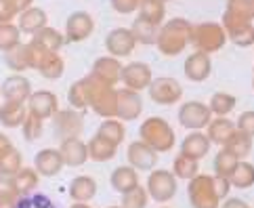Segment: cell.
Instances as JSON below:
<instances>
[{"label": "cell", "instance_id": "d6a6232c", "mask_svg": "<svg viewBox=\"0 0 254 208\" xmlns=\"http://www.w3.org/2000/svg\"><path fill=\"white\" fill-rule=\"evenodd\" d=\"M36 44H40L42 49H47L49 53H57L61 47H63V42H65V36H63L61 32H57L55 28H42L38 34H34V38H32Z\"/></svg>", "mask_w": 254, "mask_h": 208}, {"label": "cell", "instance_id": "9f6ffc18", "mask_svg": "<svg viewBox=\"0 0 254 208\" xmlns=\"http://www.w3.org/2000/svg\"><path fill=\"white\" fill-rule=\"evenodd\" d=\"M11 149H13L11 139H8L6 135L0 133V156H4V153H6V151H11Z\"/></svg>", "mask_w": 254, "mask_h": 208}, {"label": "cell", "instance_id": "484cf974", "mask_svg": "<svg viewBox=\"0 0 254 208\" xmlns=\"http://www.w3.org/2000/svg\"><path fill=\"white\" fill-rule=\"evenodd\" d=\"M47 23H49V17H47V13L42 11L40 6H30L28 11H23L21 15H19V30L23 32V34H38L42 28H47Z\"/></svg>", "mask_w": 254, "mask_h": 208}, {"label": "cell", "instance_id": "681fc988", "mask_svg": "<svg viewBox=\"0 0 254 208\" xmlns=\"http://www.w3.org/2000/svg\"><path fill=\"white\" fill-rule=\"evenodd\" d=\"M15 15H19V8L13 0H0V23H11Z\"/></svg>", "mask_w": 254, "mask_h": 208}, {"label": "cell", "instance_id": "680465c9", "mask_svg": "<svg viewBox=\"0 0 254 208\" xmlns=\"http://www.w3.org/2000/svg\"><path fill=\"white\" fill-rule=\"evenodd\" d=\"M110 208H122V206H110Z\"/></svg>", "mask_w": 254, "mask_h": 208}, {"label": "cell", "instance_id": "30bf717a", "mask_svg": "<svg viewBox=\"0 0 254 208\" xmlns=\"http://www.w3.org/2000/svg\"><path fill=\"white\" fill-rule=\"evenodd\" d=\"M122 82L124 88H130V90H145L149 88V84L153 82V74H151V68L143 61H130L126 63L124 69H122Z\"/></svg>", "mask_w": 254, "mask_h": 208}, {"label": "cell", "instance_id": "7c38bea8", "mask_svg": "<svg viewBox=\"0 0 254 208\" xmlns=\"http://www.w3.org/2000/svg\"><path fill=\"white\" fill-rule=\"evenodd\" d=\"M221 25L227 32V38L235 47H240V49L254 47V23L252 21H240V19H231V17L223 15Z\"/></svg>", "mask_w": 254, "mask_h": 208}, {"label": "cell", "instance_id": "d590c367", "mask_svg": "<svg viewBox=\"0 0 254 208\" xmlns=\"http://www.w3.org/2000/svg\"><path fill=\"white\" fill-rule=\"evenodd\" d=\"M223 15L240 21H254V2L252 0H227Z\"/></svg>", "mask_w": 254, "mask_h": 208}, {"label": "cell", "instance_id": "6125c7cd", "mask_svg": "<svg viewBox=\"0 0 254 208\" xmlns=\"http://www.w3.org/2000/svg\"><path fill=\"white\" fill-rule=\"evenodd\" d=\"M252 2H254V0H252Z\"/></svg>", "mask_w": 254, "mask_h": 208}, {"label": "cell", "instance_id": "4dcf8cb0", "mask_svg": "<svg viewBox=\"0 0 254 208\" xmlns=\"http://www.w3.org/2000/svg\"><path fill=\"white\" fill-rule=\"evenodd\" d=\"M139 17L160 28V23L164 21V17H166V6H164L162 0H141V4H139Z\"/></svg>", "mask_w": 254, "mask_h": 208}, {"label": "cell", "instance_id": "7a4b0ae2", "mask_svg": "<svg viewBox=\"0 0 254 208\" xmlns=\"http://www.w3.org/2000/svg\"><path fill=\"white\" fill-rule=\"evenodd\" d=\"M88 88V105L93 112L101 118H118V90L103 80H99L95 74H88L84 78Z\"/></svg>", "mask_w": 254, "mask_h": 208}, {"label": "cell", "instance_id": "5b68a950", "mask_svg": "<svg viewBox=\"0 0 254 208\" xmlns=\"http://www.w3.org/2000/svg\"><path fill=\"white\" fill-rule=\"evenodd\" d=\"M187 196L191 208H221V198L214 189V175H197L191 179Z\"/></svg>", "mask_w": 254, "mask_h": 208}, {"label": "cell", "instance_id": "8992f818", "mask_svg": "<svg viewBox=\"0 0 254 208\" xmlns=\"http://www.w3.org/2000/svg\"><path fill=\"white\" fill-rule=\"evenodd\" d=\"M147 194L153 202L166 204L177 196V177L166 168H153L151 175L147 177Z\"/></svg>", "mask_w": 254, "mask_h": 208}, {"label": "cell", "instance_id": "e575fe53", "mask_svg": "<svg viewBox=\"0 0 254 208\" xmlns=\"http://www.w3.org/2000/svg\"><path fill=\"white\" fill-rule=\"evenodd\" d=\"M4 61H6V66L11 68L13 71H23V69H28V68H32V55H30V44H19L17 49H13V51H8L6 53V57H4Z\"/></svg>", "mask_w": 254, "mask_h": 208}, {"label": "cell", "instance_id": "8d00e7d4", "mask_svg": "<svg viewBox=\"0 0 254 208\" xmlns=\"http://www.w3.org/2000/svg\"><path fill=\"white\" fill-rule=\"evenodd\" d=\"M172 173H175L177 179H185V181H191L199 175V162L193 158H187L183 153H179L172 162Z\"/></svg>", "mask_w": 254, "mask_h": 208}, {"label": "cell", "instance_id": "83f0119b", "mask_svg": "<svg viewBox=\"0 0 254 208\" xmlns=\"http://www.w3.org/2000/svg\"><path fill=\"white\" fill-rule=\"evenodd\" d=\"M116 153H118V147L114 145V143L101 139L99 135H95V137L88 141V156H90V160L110 162V160L116 158Z\"/></svg>", "mask_w": 254, "mask_h": 208}, {"label": "cell", "instance_id": "7402d4cb", "mask_svg": "<svg viewBox=\"0 0 254 208\" xmlns=\"http://www.w3.org/2000/svg\"><path fill=\"white\" fill-rule=\"evenodd\" d=\"M210 145H212V141L208 139V135H204L202 131H193L191 135H187V137L181 141V153L199 162L204 156H208Z\"/></svg>", "mask_w": 254, "mask_h": 208}, {"label": "cell", "instance_id": "f546056e", "mask_svg": "<svg viewBox=\"0 0 254 208\" xmlns=\"http://www.w3.org/2000/svg\"><path fill=\"white\" fill-rule=\"evenodd\" d=\"M15 181V189H17V196H28V194H34L36 187L40 183V175L36 168H21L19 173L13 177Z\"/></svg>", "mask_w": 254, "mask_h": 208}, {"label": "cell", "instance_id": "f1b7e54d", "mask_svg": "<svg viewBox=\"0 0 254 208\" xmlns=\"http://www.w3.org/2000/svg\"><path fill=\"white\" fill-rule=\"evenodd\" d=\"M97 135L101 139L114 143V145L118 147L126 137V129H124V124H122L120 118H107V120H103L101 124H99Z\"/></svg>", "mask_w": 254, "mask_h": 208}, {"label": "cell", "instance_id": "6da1fadb", "mask_svg": "<svg viewBox=\"0 0 254 208\" xmlns=\"http://www.w3.org/2000/svg\"><path fill=\"white\" fill-rule=\"evenodd\" d=\"M191 30L193 25L187 19H183V17H175V19L164 23L160 28L158 42H156L160 53H164L168 57L183 53L187 49V44H191Z\"/></svg>", "mask_w": 254, "mask_h": 208}, {"label": "cell", "instance_id": "3957f363", "mask_svg": "<svg viewBox=\"0 0 254 208\" xmlns=\"http://www.w3.org/2000/svg\"><path fill=\"white\" fill-rule=\"evenodd\" d=\"M139 139L145 141L149 147H153L158 153H166L175 147V131H172V126L164 120V118H158V116H151L147 118L141 129H139Z\"/></svg>", "mask_w": 254, "mask_h": 208}, {"label": "cell", "instance_id": "ffe728a7", "mask_svg": "<svg viewBox=\"0 0 254 208\" xmlns=\"http://www.w3.org/2000/svg\"><path fill=\"white\" fill-rule=\"evenodd\" d=\"M63 166H65V162H63L61 151L53 149V147L40 149L34 158V168L38 170V175H42V177H55L61 173Z\"/></svg>", "mask_w": 254, "mask_h": 208}, {"label": "cell", "instance_id": "cb8c5ba5", "mask_svg": "<svg viewBox=\"0 0 254 208\" xmlns=\"http://www.w3.org/2000/svg\"><path fill=\"white\" fill-rule=\"evenodd\" d=\"M97 196V181L88 175H80L71 179L69 183V198L74 202H90Z\"/></svg>", "mask_w": 254, "mask_h": 208}, {"label": "cell", "instance_id": "f6af8a7d", "mask_svg": "<svg viewBox=\"0 0 254 208\" xmlns=\"http://www.w3.org/2000/svg\"><path fill=\"white\" fill-rule=\"evenodd\" d=\"M147 202H149V194L145 187H134L130 192L122 194V208H147Z\"/></svg>", "mask_w": 254, "mask_h": 208}, {"label": "cell", "instance_id": "c3c4849f", "mask_svg": "<svg viewBox=\"0 0 254 208\" xmlns=\"http://www.w3.org/2000/svg\"><path fill=\"white\" fill-rule=\"evenodd\" d=\"M235 126H238V131L246 133L248 137L254 139V110H248V112H242L238 122H235Z\"/></svg>", "mask_w": 254, "mask_h": 208}, {"label": "cell", "instance_id": "1f68e13d", "mask_svg": "<svg viewBox=\"0 0 254 208\" xmlns=\"http://www.w3.org/2000/svg\"><path fill=\"white\" fill-rule=\"evenodd\" d=\"M229 183L235 189H250L254 185V164L246 160H240V164L229 177Z\"/></svg>", "mask_w": 254, "mask_h": 208}, {"label": "cell", "instance_id": "816d5d0a", "mask_svg": "<svg viewBox=\"0 0 254 208\" xmlns=\"http://www.w3.org/2000/svg\"><path fill=\"white\" fill-rule=\"evenodd\" d=\"M214 189H216V194H219L221 200H227V196H229V192H231V183H229V179H227V177H219V175H214Z\"/></svg>", "mask_w": 254, "mask_h": 208}, {"label": "cell", "instance_id": "6f0895ef", "mask_svg": "<svg viewBox=\"0 0 254 208\" xmlns=\"http://www.w3.org/2000/svg\"><path fill=\"white\" fill-rule=\"evenodd\" d=\"M69 208H90L86 202H74V204H71Z\"/></svg>", "mask_w": 254, "mask_h": 208}, {"label": "cell", "instance_id": "f5cc1de1", "mask_svg": "<svg viewBox=\"0 0 254 208\" xmlns=\"http://www.w3.org/2000/svg\"><path fill=\"white\" fill-rule=\"evenodd\" d=\"M0 196H17V189H15V181H13V177L0 175Z\"/></svg>", "mask_w": 254, "mask_h": 208}, {"label": "cell", "instance_id": "277c9868", "mask_svg": "<svg viewBox=\"0 0 254 208\" xmlns=\"http://www.w3.org/2000/svg\"><path fill=\"white\" fill-rule=\"evenodd\" d=\"M227 32L221 23H214V21H206V23H197L193 25L191 30V44L195 47V51H202V53H216L221 51L225 44H227Z\"/></svg>", "mask_w": 254, "mask_h": 208}, {"label": "cell", "instance_id": "44dd1931", "mask_svg": "<svg viewBox=\"0 0 254 208\" xmlns=\"http://www.w3.org/2000/svg\"><path fill=\"white\" fill-rule=\"evenodd\" d=\"M122 69H124V66L116 57H99L93 63V71H90V74H95L99 80H103L105 84L114 86L122 80Z\"/></svg>", "mask_w": 254, "mask_h": 208}, {"label": "cell", "instance_id": "ba28073f", "mask_svg": "<svg viewBox=\"0 0 254 208\" xmlns=\"http://www.w3.org/2000/svg\"><path fill=\"white\" fill-rule=\"evenodd\" d=\"M53 129H55V135L63 141V139H74L80 137V133L84 129V116L82 112L74 110H59L55 116H53Z\"/></svg>", "mask_w": 254, "mask_h": 208}, {"label": "cell", "instance_id": "2e32d148", "mask_svg": "<svg viewBox=\"0 0 254 208\" xmlns=\"http://www.w3.org/2000/svg\"><path fill=\"white\" fill-rule=\"evenodd\" d=\"M143 112V99L137 90L120 88L118 90V118L122 122L137 120Z\"/></svg>", "mask_w": 254, "mask_h": 208}, {"label": "cell", "instance_id": "4fadbf2b", "mask_svg": "<svg viewBox=\"0 0 254 208\" xmlns=\"http://www.w3.org/2000/svg\"><path fill=\"white\" fill-rule=\"evenodd\" d=\"M126 160L134 170H153L158 164V151L145 141H132L126 149Z\"/></svg>", "mask_w": 254, "mask_h": 208}, {"label": "cell", "instance_id": "ab89813d", "mask_svg": "<svg viewBox=\"0 0 254 208\" xmlns=\"http://www.w3.org/2000/svg\"><path fill=\"white\" fill-rule=\"evenodd\" d=\"M21 30L17 23H0V53H8L19 47Z\"/></svg>", "mask_w": 254, "mask_h": 208}, {"label": "cell", "instance_id": "94428289", "mask_svg": "<svg viewBox=\"0 0 254 208\" xmlns=\"http://www.w3.org/2000/svg\"><path fill=\"white\" fill-rule=\"evenodd\" d=\"M162 2H168V0H162Z\"/></svg>", "mask_w": 254, "mask_h": 208}, {"label": "cell", "instance_id": "4316f807", "mask_svg": "<svg viewBox=\"0 0 254 208\" xmlns=\"http://www.w3.org/2000/svg\"><path fill=\"white\" fill-rule=\"evenodd\" d=\"M28 107L23 103H13V101H4L0 105V122H2L6 129H17V126H23L25 118H28Z\"/></svg>", "mask_w": 254, "mask_h": 208}, {"label": "cell", "instance_id": "91938a15", "mask_svg": "<svg viewBox=\"0 0 254 208\" xmlns=\"http://www.w3.org/2000/svg\"><path fill=\"white\" fill-rule=\"evenodd\" d=\"M252 88H254V78H252Z\"/></svg>", "mask_w": 254, "mask_h": 208}, {"label": "cell", "instance_id": "d6986e66", "mask_svg": "<svg viewBox=\"0 0 254 208\" xmlns=\"http://www.w3.org/2000/svg\"><path fill=\"white\" fill-rule=\"evenodd\" d=\"M185 76L187 80H191V82H204L208 80L212 71V61H210V55L208 53H202V51H195L191 53L187 59H185Z\"/></svg>", "mask_w": 254, "mask_h": 208}, {"label": "cell", "instance_id": "9a60e30c", "mask_svg": "<svg viewBox=\"0 0 254 208\" xmlns=\"http://www.w3.org/2000/svg\"><path fill=\"white\" fill-rule=\"evenodd\" d=\"M28 112L40 120L53 118V116L59 112V99L55 93H51V90H36V93H32L30 101H28Z\"/></svg>", "mask_w": 254, "mask_h": 208}, {"label": "cell", "instance_id": "11a10c76", "mask_svg": "<svg viewBox=\"0 0 254 208\" xmlns=\"http://www.w3.org/2000/svg\"><path fill=\"white\" fill-rule=\"evenodd\" d=\"M221 208H248V204L244 200H240V198H227Z\"/></svg>", "mask_w": 254, "mask_h": 208}, {"label": "cell", "instance_id": "836d02e7", "mask_svg": "<svg viewBox=\"0 0 254 208\" xmlns=\"http://www.w3.org/2000/svg\"><path fill=\"white\" fill-rule=\"evenodd\" d=\"M130 32H132L134 38H137V42H141V44H156L160 28L158 25H153V23H149V21L141 19V17H137V19L132 21V25H130Z\"/></svg>", "mask_w": 254, "mask_h": 208}, {"label": "cell", "instance_id": "e0dca14e", "mask_svg": "<svg viewBox=\"0 0 254 208\" xmlns=\"http://www.w3.org/2000/svg\"><path fill=\"white\" fill-rule=\"evenodd\" d=\"M2 99L4 101H13V103H28L32 97V84L30 80L21 76V74H13L8 76L2 82Z\"/></svg>", "mask_w": 254, "mask_h": 208}, {"label": "cell", "instance_id": "603a6c76", "mask_svg": "<svg viewBox=\"0 0 254 208\" xmlns=\"http://www.w3.org/2000/svg\"><path fill=\"white\" fill-rule=\"evenodd\" d=\"M235 131H238V126H235L233 120H229V118H212L210 124H208V129H206V135H208V139H210L212 143H216L219 147H225L227 141L233 137Z\"/></svg>", "mask_w": 254, "mask_h": 208}, {"label": "cell", "instance_id": "9c48e42d", "mask_svg": "<svg viewBox=\"0 0 254 208\" xmlns=\"http://www.w3.org/2000/svg\"><path fill=\"white\" fill-rule=\"evenodd\" d=\"M149 97L153 103L158 105H172L179 103L183 97V86L175 78H153V82L149 84Z\"/></svg>", "mask_w": 254, "mask_h": 208}, {"label": "cell", "instance_id": "60d3db41", "mask_svg": "<svg viewBox=\"0 0 254 208\" xmlns=\"http://www.w3.org/2000/svg\"><path fill=\"white\" fill-rule=\"evenodd\" d=\"M238 164H240V158H235L231 151H227L225 147H221L219 153L214 156V175L229 179Z\"/></svg>", "mask_w": 254, "mask_h": 208}, {"label": "cell", "instance_id": "d4e9b609", "mask_svg": "<svg viewBox=\"0 0 254 208\" xmlns=\"http://www.w3.org/2000/svg\"><path fill=\"white\" fill-rule=\"evenodd\" d=\"M137 173H139V170H134L130 164L114 168V173L110 177L112 187L116 189L118 194H126V192H130V189L139 187V175Z\"/></svg>", "mask_w": 254, "mask_h": 208}, {"label": "cell", "instance_id": "5bb4252c", "mask_svg": "<svg viewBox=\"0 0 254 208\" xmlns=\"http://www.w3.org/2000/svg\"><path fill=\"white\" fill-rule=\"evenodd\" d=\"M95 30V19L90 13L76 11L67 17L65 21V40L67 42H82Z\"/></svg>", "mask_w": 254, "mask_h": 208}, {"label": "cell", "instance_id": "db71d44e", "mask_svg": "<svg viewBox=\"0 0 254 208\" xmlns=\"http://www.w3.org/2000/svg\"><path fill=\"white\" fill-rule=\"evenodd\" d=\"M19 196H0V208H17Z\"/></svg>", "mask_w": 254, "mask_h": 208}, {"label": "cell", "instance_id": "ee69618b", "mask_svg": "<svg viewBox=\"0 0 254 208\" xmlns=\"http://www.w3.org/2000/svg\"><path fill=\"white\" fill-rule=\"evenodd\" d=\"M67 99H69V105L74 107V110H78V112H84L86 107H90L88 105V88H86L84 78L71 84L69 93H67Z\"/></svg>", "mask_w": 254, "mask_h": 208}, {"label": "cell", "instance_id": "f907efd6", "mask_svg": "<svg viewBox=\"0 0 254 208\" xmlns=\"http://www.w3.org/2000/svg\"><path fill=\"white\" fill-rule=\"evenodd\" d=\"M139 4H141V0H112L114 11L120 15H130L134 11H139Z\"/></svg>", "mask_w": 254, "mask_h": 208}, {"label": "cell", "instance_id": "f35d334b", "mask_svg": "<svg viewBox=\"0 0 254 208\" xmlns=\"http://www.w3.org/2000/svg\"><path fill=\"white\" fill-rule=\"evenodd\" d=\"M227 151H231L235 158H248L250 156V151H252V137H248L246 133H242V131H235L233 133V137L227 141V145H225Z\"/></svg>", "mask_w": 254, "mask_h": 208}, {"label": "cell", "instance_id": "8fae6325", "mask_svg": "<svg viewBox=\"0 0 254 208\" xmlns=\"http://www.w3.org/2000/svg\"><path fill=\"white\" fill-rule=\"evenodd\" d=\"M137 47V38L132 36L130 28H116L105 36V49L112 57H128Z\"/></svg>", "mask_w": 254, "mask_h": 208}, {"label": "cell", "instance_id": "b9f144b4", "mask_svg": "<svg viewBox=\"0 0 254 208\" xmlns=\"http://www.w3.org/2000/svg\"><path fill=\"white\" fill-rule=\"evenodd\" d=\"M63 69H65V63H63V59L59 57V53H49V55L42 59L40 68H38L40 74L44 78H49V80L61 78L63 76Z\"/></svg>", "mask_w": 254, "mask_h": 208}, {"label": "cell", "instance_id": "ac0fdd59", "mask_svg": "<svg viewBox=\"0 0 254 208\" xmlns=\"http://www.w3.org/2000/svg\"><path fill=\"white\" fill-rule=\"evenodd\" d=\"M59 151L63 156L65 166H69V168H78V166L86 164V160H90V156H88V143H84L80 137L63 139L61 145H59Z\"/></svg>", "mask_w": 254, "mask_h": 208}, {"label": "cell", "instance_id": "52a82bcc", "mask_svg": "<svg viewBox=\"0 0 254 208\" xmlns=\"http://www.w3.org/2000/svg\"><path fill=\"white\" fill-rule=\"evenodd\" d=\"M212 120V112L208 103L202 101H187L179 107V122L189 131H204Z\"/></svg>", "mask_w": 254, "mask_h": 208}, {"label": "cell", "instance_id": "7dc6e473", "mask_svg": "<svg viewBox=\"0 0 254 208\" xmlns=\"http://www.w3.org/2000/svg\"><path fill=\"white\" fill-rule=\"evenodd\" d=\"M17 208H57L53 204L47 196L42 194H28V196H21L19 202H17Z\"/></svg>", "mask_w": 254, "mask_h": 208}, {"label": "cell", "instance_id": "74e56055", "mask_svg": "<svg viewBox=\"0 0 254 208\" xmlns=\"http://www.w3.org/2000/svg\"><path fill=\"white\" fill-rule=\"evenodd\" d=\"M235 103H238V99H235L233 95H229V93H214L210 97L208 107H210L212 116H216V118H227V116L235 110Z\"/></svg>", "mask_w": 254, "mask_h": 208}, {"label": "cell", "instance_id": "be15d7a7", "mask_svg": "<svg viewBox=\"0 0 254 208\" xmlns=\"http://www.w3.org/2000/svg\"><path fill=\"white\" fill-rule=\"evenodd\" d=\"M248 208H250V206H248Z\"/></svg>", "mask_w": 254, "mask_h": 208}, {"label": "cell", "instance_id": "7bdbcfd3", "mask_svg": "<svg viewBox=\"0 0 254 208\" xmlns=\"http://www.w3.org/2000/svg\"><path fill=\"white\" fill-rule=\"evenodd\" d=\"M23 168V156L21 151L13 147L11 151H6L4 156H0V175L4 177H15Z\"/></svg>", "mask_w": 254, "mask_h": 208}, {"label": "cell", "instance_id": "bcb514c9", "mask_svg": "<svg viewBox=\"0 0 254 208\" xmlns=\"http://www.w3.org/2000/svg\"><path fill=\"white\" fill-rule=\"evenodd\" d=\"M44 120L40 118H36L34 114H28V118H25L23 126H21V131H23V137L28 139V141H36V139H40L42 137V131H44Z\"/></svg>", "mask_w": 254, "mask_h": 208}]
</instances>
